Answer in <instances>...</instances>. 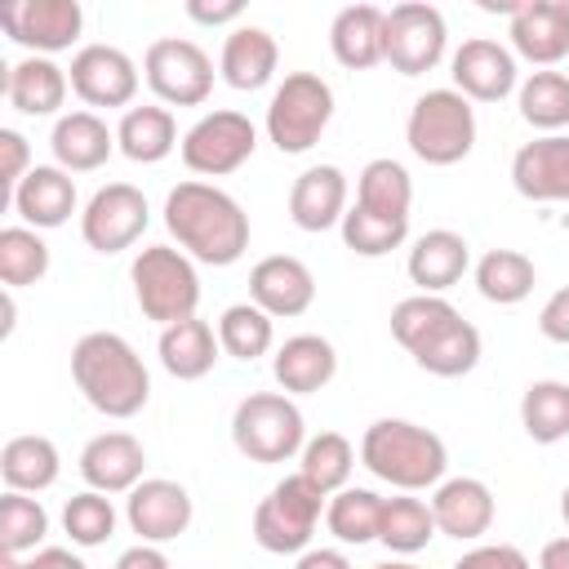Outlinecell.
<instances>
[{
    "label": "cell",
    "instance_id": "1",
    "mask_svg": "<svg viewBox=\"0 0 569 569\" xmlns=\"http://www.w3.org/2000/svg\"><path fill=\"white\" fill-rule=\"evenodd\" d=\"M164 227L178 249L204 267H231L249 249V213L240 200L200 178L178 182L164 196Z\"/></svg>",
    "mask_w": 569,
    "mask_h": 569
},
{
    "label": "cell",
    "instance_id": "2",
    "mask_svg": "<svg viewBox=\"0 0 569 569\" xmlns=\"http://www.w3.org/2000/svg\"><path fill=\"white\" fill-rule=\"evenodd\" d=\"M71 378L102 418H133L151 400L142 356L111 329H93L71 347Z\"/></svg>",
    "mask_w": 569,
    "mask_h": 569
},
{
    "label": "cell",
    "instance_id": "3",
    "mask_svg": "<svg viewBox=\"0 0 569 569\" xmlns=\"http://www.w3.org/2000/svg\"><path fill=\"white\" fill-rule=\"evenodd\" d=\"M360 462L400 493H418L445 480L449 449L431 427H418L409 418H378L360 436Z\"/></svg>",
    "mask_w": 569,
    "mask_h": 569
},
{
    "label": "cell",
    "instance_id": "4",
    "mask_svg": "<svg viewBox=\"0 0 569 569\" xmlns=\"http://www.w3.org/2000/svg\"><path fill=\"white\" fill-rule=\"evenodd\" d=\"M129 280H133V298H138L142 316L156 320L160 329H169L178 320H191L196 307H200L196 262L173 244H147L133 258Z\"/></svg>",
    "mask_w": 569,
    "mask_h": 569
},
{
    "label": "cell",
    "instance_id": "5",
    "mask_svg": "<svg viewBox=\"0 0 569 569\" xmlns=\"http://www.w3.org/2000/svg\"><path fill=\"white\" fill-rule=\"evenodd\" d=\"M405 142L422 164H458L476 147V111L458 89H427L405 120Z\"/></svg>",
    "mask_w": 569,
    "mask_h": 569
},
{
    "label": "cell",
    "instance_id": "6",
    "mask_svg": "<svg viewBox=\"0 0 569 569\" xmlns=\"http://www.w3.org/2000/svg\"><path fill=\"white\" fill-rule=\"evenodd\" d=\"M231 440L249 462H289L307 445V422L284 391H249L231 413Z\"/></svg>",
    "mask_w": 569,
    "mask_h": 569
},
{
    "label": "cell",
    "instance_id": "7",
    "mask_svg": "<svg viewBox=\"0 0 569 569\" xmlns=\"http://www.w3.org/2000/svg\"><path fill=\"white\" fill-rule=\"evenodd\" d=\"M333 120V89L316 71H289L267 102V138L280 156H302Z\"/></svg>",
    "mask_w": 569,
    "mask_h": 569
},
{
    "label": "cell",
    "instance_id": "8",
    "mask_svg": "<svg viewBox=\"0 0 569 569\" xmlns=\"http://www.w3.org/2000/svg\"><path fill=\"white\" fill-rule=\"evenodd\" d=\"M325 507L329 493H320L302 471H293L253 507V542L271 556H302Z\"/></svg>",
    "mask_w": 569,
    "mask_h": 569
},
{
    "label": "cell",
    "instance_id": "9",
    "mask_svg": "<svg viewBox=\"0 0 569 569\" xmlns=\"http://www.w3.org/2000/svg\"><path fill=\"white\" fill-rule=\"evenodd\" d=\"M142 76H147V89L169 107H200L213 89L209 53L196 40H182V36L151 40L147 58H142Z\"/></svg>",
    "mask_w": 569,
    "mask_h": 569
},
{
    "label": "cell",
    "instance_id": "10",
    "mask_svg": "<svg viewBox=\"0 0 569 569\" xmlns=\"http://www.w3.org/2000/svg\"><path fill=\"white\" fill-rule=\"evenodd\" d=\"M258 147V129L244 111H209L182 133V164L200 178L236 173Z\"/></svg>",
    "mask_w": 569,
    "mask_h": 569
},
{
    "label": "cell",
    "instance_id": "11",
    "mask_svg": "<svg viewBox=\"0 0 569 569\" xmlns=\"http://www.w3.org/2000/svg\"><path fill=\"white\" fill-rule=\"evenodd\" d=\"M445 13L436 4L422 0H405L396 9H387V31H382V62H391V71L400 76H422L445 58Z\"/></svg>",
    "mask_w": 569,
    "mask_h": 569
},
{
    "label": "cell",
    "instance_id": "12",
    "mask_svg": "<svg viewBox=\"0 0 569 569\" xmlns=\"http://www.w3.org/2000/svg\"><path fill=\"white\" fill-rule=\"evenodd\" d=\"M147 222H151L147 196L129 182H107L89 196V204L80 213V236L93 253H120V249L138 244Z\"/></svg>",
    "mask_w": 569,
    "mask_h": 569
},
{
    "label": "cell",
    "instance_id": "13",
    "mask_svg": "<svg viewBox=\"0 0 569 569\" xmlns=\"http://www.w3.org/2000/svg\"><path fill=\"white\" fill-rule=\"evenodd\" d=\"M0 27L9 31L13 44L49 58L58 49H71L80 27H84V9L80 0H18L0 9Z\"/></svg>",
    "mask_w": 569,
    "mask_h": 569
},
{
    "label": "cell",
    "instance_id": "14",
    "mask_svg": "<svg viewBox=\"0 0 569 569\" xmlns=\"http://www.w3.org/2000/svg\"><path fill=\"white\" fill-rule=\"evenodd\" d=\"M67 80H71L76 98L89 107H129L138 93V67L116 44H84L71 58Z\"/></svg>",
    "mask_w": 569,
    "mask_h": 569
},
{
    "label": "cell",
    "instance_id": "15",
    "mask_svg": "<svg viewBox=\"0 0 569 569\" xmlns=\"http://www.w3.org/2000/svg\"><path fill=\"white\" fill-rule=\"evenodd\" d=\"M449 76H453V89L467 98V102H502L511 89H516V53L489 36H471L458 44L453 62H449Z\"/></svg>",
    "mask_w": 569,
    "mask_h": 569
},
{
    "label": "cell",
    "instance_id": "16",
    "mask_svg": "<svg viewBox=\"0 0 569 569\" xmlns=\"http://www.w3.org/2000/svg\"><path fill=\"white\" fill-rule=\"evenodd\" d=\"M191 493L178 485V480H164V476H151L142 480L129 498H124V520L129 529L138 533V542H173L178 533H187L191 525Z\"/></svg>",
    "mask_w": 569,
    "mask_h": 569
},
{
    "label": "cell",
    "instance_id": "17",
    "mask_svg": "<svg viewBox=\"0 0 569 569\" xmlns=\"http://www.w3.org/2000/svg\"><path fill=\"white\" fill-rule=\"evenodd\" d=\"M249 302L262 307L271 320L276 316H302L316 302V276L302 258L293 253H271L262 262H253L249 271Z\"/></svg>",
    "mask_w": 569,
    "mask_h": 569
},
{
    "label": "cell",
    "instance_id": "18",
    "mask_svg": "<svg viewBox=\"0 0 569 569\" xmlns=\"http://www.w3.org/2000/svg\"><path fill=\"white\" fill-rule=\"evenodd\" d=\"M511 187L533 204L569 200V133H542L511 156Z\"/></svg>",
    "mask_w": 569,
    "mask_h": 569
},
{
    "label": "cell",
    "instance_id": "19",
    "mask_svg": "<svg viewBox=\"0 0 569 569\" xmlns=\"http://www.w3.org/2000/svg\"><path fill=\"white\" fill-rule=\"evenodd\" d=\"M147 449L129 431H102L80 449V476L98 493H133L142 485Z\"/></svg>",
    "mask_w": 569,
    "mask_h": 569
},
{
    "label": "cell",
    "instance_id": "20",
    "mask_svg": "<svg viewBox=\"0 0 569 569\" xmlns=\"http://www.w3.org/2000/svg\"><path fill=\"white\" fill-rule=\"evenodd\" d=\"M431 516H436V529L445 538L476 542L493 525V489L485 480H476V476L440 480L436 493H431Z\"/></svg>",
    "mask_w": 569,
    "mask_h": 569
},
{
    "label": "cell",
    "instance_id": "21",
    "mask_svg": "<svg viewBox=\"0 0 569 569\" xmlns=\"http://www.w3.org/2000/svg\"><path fill=\"white\" fill-rule=\"evenodd\" d=\"M511 49L538 67H556L569 58V13L565 0H520L511 13Z\"/></svg>",
    "mask_w": 569,
    "mask_h": 569
},
{
    "label": "cell",
    "instance_id": "22",
    "mask_svg": "<svg viewBox=\"0 0 569 569\" xmlns=\"http://www.w3.org/2000/svg\"><path fill=\"white\" fill-rule=\"evenodd\" d=\"M347 213V173L338 164H311L289 187V218L302 231L342 227Z\"/></svg>",
    "mask_w": 569,
    "mask_h": 569
},
{
    "label": "cell",
    "instance_id": "23",
    "mask_svg": "<svg viewBox=\"0 0 569 569\" xmlns=\"http://www.w3.org/2000/svg\"><path fill=\"white\" fill-rule=\"evenodd\" d=\"M49 151H53V164L58 169H67V173H93V169H102L111 160L116 133L93 111H67V116L53 120Z\"/></svg>",
    "mask_w": 569,
    "mask_h": 569
},
{
    "label": "cell",
    "instance_id": "24",
    "mask_svg": "<svg viewBox=\"0 0 569 569\" xmlns=\"http://www.w3.org/2000/svg\"><path fill=\"white\" fill-rule=\"evenodd\" d=\"M271 373L280 382L284 396H311L320 387L333 382L338 373V351L329 338L320 333H293L276 347V360H271Z\"/></svg>",
    "mask_w": 569,
    "mask_h": 569
},
{
    "label": "cell",
    "instance_id": "25",
    "mask_svg": "<svg viewBox=\"0 0 569 569\" xmlns=\"http://www.w3.org/2000/svg\"><path fill=\"white\" fill-rule=\"evenodd\" d=\"M409 280L418 284V293H445L453 289L467 267H471V244L449 231V227H436V231H422L409 249Z\"/></svg>",
    "mask_w": 569,
    "mask_h": 569
},
{
    "label": "cell",
    "instance_id": "26",
    "mask_svg": "<svg viewBox=\"0 0 569 569\" xmlns=\"http://www.w3.org/2000/svg\"><path fill=\"white\" fill-rule=\"evenodd\" d=\"M13 213L36 227V231H49V227H62L71 213H76V178L58 164H36L22 187L13 191Z\"/></svg>",
    "mask_w": 569,
    "mask_h": 569
},
{
    "label": "cell",
    "instance_id": "27",
    "mask_svg": "<svg viewBox=\"0 0 569 569\" xmlns=\"http://www.w3.org/2000/svg\"><path fill=\"white\" fill-rule=\"evenodd\" d=\"M67 89H71L67 71L40 53H27L4 71V98L18 116H53L67 102Z\"/></svg>",
    "mask_w": 569,
    "mask_h": 569
},
{
    "label": "cell",
    "instance_id": "28",
    "mask_svg": "<svg viewBox=\"0 0 569 569\" xmlns=\"http://www.w3.org/2000/svg\"><path fill=\"white\" fill-rule=\"evenodd\" d=\"M382 31H387V9L347 4L329 27V49L347 71H369L382 62Z\"/></svg>",
    "mask_w": 569,
    "mask_h": 569
},
{
    "label": "cell",
    "instance_id": "29",
    "mask_svg": "<svg viewBox=\"0 0 569 569\" xmlns=\"http://www.w3.org/2000/svg\"><path fill=\"white\" fill-rule=\"evenodd\" d=\"M276 62H280V49H276V36L267 27H236L222 40L218 71H222V80L231 89L253 93V89H262L276 76Z\"/></svg>",
    "mask_w": 569,
    "mask_h": 569
},
{
    "label": "cell",
    "instance_id": "30",
    "mask_svg": "<svg viewBox=\"0 0 569 569\" xmlns=\"http://www.w3.org/2000/svg\"><path fill=\"white\" fill-rule=\"evenodd\" d=\"M156 351H160V365H164L169 378L196 382V378H204L213 369L222 342H218V329L209 320L191 316V320H178V325L160 329V347Z\"/></svg>",
    "mask_w": 569,
    "mask_h": 569
},
{
    "label": "cell",
    "instance_id": "31",
    "mask_svg": "<svg viewBox=\"0 0 569 569\" xmlns=\"http://www.w3.org/2000/svg\"><path fill=\"white\" fill-rule=\"evenodd\" d=\"M409 356H413L418 369H427V373H436V378H462V373H471V369L480 365V329L453 311V316H449L418 351H409Z\"/></svg>",
    "mask_w": 569,
    "mask_h": 569
},
{
    "label": "cell",
    "instance_id": "32",
    "mask_svg": "<svg viewBox=\"0 0 569 569\" xmlns=\"http://www.w3.org/2000/svg\"><path fill=\"white\" fill-rule=\"evenodd\" d=\"M62 471L58 445L49 436H13L0 449V476L13 493H44Z\"/></svg>",
    "mask_w": 569,
    "mask_h": 569
},
{
    "label": "cell",
    "instance_id": "33",
    "mask_svg": "<svg viewBox=\"0 0 569 569\" xmlns=\"http://www.w3.org/2000/svg\"><path fill=\"white\" fill-rule=\"evenodd\" d=\"M116 147L133 164H160L182 142H178V124H173L169 107H129L116 124Z\"/></svg>",
    "mask_w": 569,
    "mask_h": 569
},
{
    "label": "cell",
    "instance_id": "34",
    "mask_svg": "<svg viewBox=\"0 0 569 569\" xmlns=\"http://www.w3.org/2000/svg\"><path fill=\"white\" fill-rule=\"evenodd\" d=\"M356 204L378 213V218H391V222H409V204H413V178L400 160L391 156H378L360 169L356 178Z\"/></svg>",
    "mask_w": 569,
    "mask_h": 569
},
{
    "label": "cell",
    "instance_id": "35",
    "mask_svg": "<svg viewBox=\"0 0 569 569\" xmlns=\"http://www.w3.org/2000/svg\"><path fill=\"white\" fill-rule=\"evenodd\" d=\"M533 284H538V271L520 249H489L476 262V289H480L485 302L516 307L533 293Z\"/></svg>",
    "mask_w": 569,
    "mask_h": 569
},
{
    "label": "cell",
    "instance_id": "36",
    "mask_svg": "<svg viewBox=\"0 0 569 569\" xmlns=\"http://www.w3.org/2000/svg\"><path fill=\"white\" fill-rule=\"evenodd\" d=\"M382 502L373 489H338L329 493V507H325V525L338 542L347 547H365V542H378V529H382Z\"/></svg>",
    "mask_w": 569,
    "mask_h": 569
},
{
    "label": "cell",
    "instance_id": "37",
    "mask_svg": "<svg viewBox=\"0 0 569 569\" xmlns=\"http://www.w3.org/2000/svg\"><path fill=\"white\" fill-rule=\"evenodd\" d=\"M520 427L533 445H556L569 436V382L542 378L520 396Z\"/></svg>",
    "mask_w": 569,
    "mask_h": 569
},
{
    "label": "cell",
    "instance_id": "38",
    "mask_svg": "<svg viewBox=\"0 0 569 569\" xmlns=\"http://www.w3.org/2000/svg\"><path fill=\"white\" fill-rule=\"evenodd\" d=\"M436 516H431V502L413 498V493H400V498H387L382 502V529H378V542L396 556H413L422 551L431 538H436Z\"/></svg>",
    "mask_w": 569,
    "mask_h": 569
},
{
    "label": "cell",
    "instance_id": "39",
    "mask_svg": "<svg viewBox=\"0 0 569 569\" xmlns=\"http://www.w3.org/2000/svg\"><path fill=\"white\" fill-rule=\"evenodd\" d=\"M298 458H302L298 471H302L320 493L347 489L351 467H356V449H351V440H347L342 431H320V436H311Z\"/></svg>",
    "mask_w": 569,
    "mask_h": 569
},
{
    "label": "cell",
    "instance_id": "40",
    "mask_svg": "<svg viewBox=\"0 0 569 569\" xmlns=\"http://www.w3.org/2000/svg\"><path fill=\"white\" fill-rule=\"evenodd\" d=\"M218 342H222V351L236 356V360H258V356L271 351L276 325H271V316H267L262 307H253V302H231V307L218 316Z\"/></svg>",
    "mask_w": 569,
    "mask_h": 569
},
{
    "label": "cell",
    "instance_id": "41",
    "mask_svg": "<svg viewBox=\"0 0 569 569\" xmlns=\"http://www.w3.org/2000/svg\"><path fill=\"white\" fill-rule=\"evenodd\" d=\"M520 116L542 133H560L569 124V76L565 71H533L520 84Z\"/></svg>",
    "mask_w": 569,
    "mask_h": 569
},
{
    "label": "cell",
    "instance_id": "42",
    "mask_svg": "<svg viewBox=\"0 0 569 569\" xmlns=\"http://www.w3.org/2000/svg\"><path fill=\"white\" fill-rule=\"evenodd\" d=\"M49 271V244L36 227H4L0 231V280L4 289H27L44 280Z\"/></svg>",
    "mask_w": 569,
    "mask_h": 569
},
{
    "label": "cell",
    "instance_id": "43",
    "mask_svg": "<svg viewBox=\"0 0 569 569\" xmlns=\"http://www.w3.org/2000/svg\"><path fill=\"white\" fill-rule=\"evenodd\" d=\"M44 533H49V511L40 507V498L4 489V498H0V551L27 556L44 542Z\"/></svg>",
    "mask_w": 569,
    "mask_h": 569
},
{
    "label": "cell",
    "instance_id": "44",
    "mask_svg": "<svg viewBox=\"0 0 569 569\" xmlns=\"http://www.w3.org/2000/svg\"><path fill=\"white\" fill-rule=\"evenodd\" d=\"M458 307L445 302L440 293H413V298H400L391 307V338L405 347V351H418Z\"/></svg>",
    "mask_w": 569,
    "mask_h": 569
},
{
    "label": "cell",
    "instance_id": "45",
    "mask_svg": "<svg viewBox=\"0 0 569 569\" xmlns=\"http://www.w3.org/2000/svg\"><path fill=\"white\" fill-rule=\"evenodd\" d=\"M409 236V222H391V218H378L360 204H351L342 213V244L356 253V258H382L391 249H400Z\"/></svg>",
    "mask_w": 569,
    "mask_h": 569
},
{
    "label": "cell",
    "instance_id": "46",
    "mask_svg": "<svg viewBox=\"0 0 569 569\" xmlns=\"http://www.w3.org/2000/svg\"><path fill=\"white\" fill-rule=\"evenodd\" d=\"M62 529H67V538L76 547H102L116 533V507H111V498L98 493V489H84V493L67 498Z\"/></svg>",
    "mask_w": 569,
    "mask_h": 569
},
{
    "label": "cell",
    "instance_id": "47",
    "mask_svg": "<svg viewBox=\"0 0 569 569\" xmlns=\"http://www.w3.org/2000/svg\"><path fill=\"white\" fill-rule=\"evenodd\" d=\"M31 147L18 129H0V187H4V200H13V191L22 187V178L31 173Z\"/></svg>",
    "mask_w": 569,
    "mask_h": 569
},
{
    "label": "cell",
    "instance_id": "48",
    "mask_svg": "<svg viewBox=\"0 0 569 569\" xmlns=\"http://www.w3.org/2000/svg\"><path fill=\"white\" fill-rule=\"evenodd\" d=\"M453 569H533L529 556L511 542H480L471 547L462 560H453Z\"/></svg>",
    "mask_w": 569,
    "mask_h": 569
},
{
    "label": "cell",
    "instance_id": "49",
    "mask_svg": "<svg viewBox=\"0 0 569 569\" xmlns=\"http://www.w3.org/2000/svg\"><path fill=\"white\" fill-rule=\"evenodd\" d=\"M538 329H542V338H551V342H569V284L556 289V293L542 302Z\"/></svg>",
    "mask_w": 569,
    "mask_h": 569
},
{
    "label": "cell",
    "instance_id": "50",
    "mask_svg": "<svg viewBox=\"0 0 569 569\" xmlns=\"http://www.w3.org/2000/svg\"><path fill=\"white\" fill-rule=\"evenodd\" d=\"M244 13V4L240 0H187V18L191 22H200V27H222V22H236Z\"/></svg>",
    "mask_w": 569,
    "mask_h": 569
},
{
    "label": "cell",
    "instance_id": "51",
    "mask_svg": "<svg viewBox=\"0 0 569 569\" xmlns=\"http://www.w3.org/2000/svg\"><path fill=\"white\" fill-rule=\"evenodd\" d=\"M116 569H173V565H169V556H164L156 542H138V547L120 551Z\"/></svg>",
    "mask_w": 569,
    "mask_h": 569
},
{
    "label": "cell",
    "instance_id": "52",
    "mask_svg": "<svg viewBox=\"0 0 569 569\" xmlns=\"http://www.w3.org/2000/svg\"><path fill=\"white\" fill-rule=\"evenodd\" d=\"M293 569H351V560L342 551H333V547H307Z\"/></svg>",
    "mask_w": 569,
    "mask_h": 569
},
{
    "label": "cell",
    "instance_id": "53",
    "mask_svg": "<svg viewBox=\"0 0 569 569\" xmlns=\"http://www.w3.org/2000/svg\"><path fill=\"white\" fill-rule=\"evenodd\" d=\"M31 560H36V569H89V565H84L80 556H71L67 547H40Z\"/></svg>",
    "mask_w": 569,
    "mask_h": 569
},
{
    "label": "cell",
    "instance_id": "54",
    "mask_svg": "<svg viewBox=\"0 0 569 569\" xmlns=\"http://www.w3.org/2000/svg\"><path fill=\"white\" fill-rule=\"evenodd\" d=\"M538 569H569V538H551L538 556Z\"/></svg>",
    "mask_w": 569,
    "mask_h": 569
},
{
    "label": "cell",
    "instance_id": "55",
    "mask_svg": "<svg viewBox=\"0 0 569 569\" xmlns=\"http://www.w3.org/2000/svg\"><path fill=\"white\" fill-rule=\"evenodd\" d=\"M4 569H36V560H18V556H4Z\"/></svg>",
    "mask_w": 569,
    "mask_h": 569
},
{
    "label": "cell",
    "instance_id": "56",
    "mask_svg": "<svg viewBox=\"0 0 569 569\" xmlns=\"http://www.w3.org/2000/svg\"><path fill=\"white\" fill-rule=\"evenodd\" d=\"M373 569H418V565H409V560H387V565H373Z\"/></svg>",
    "mask_w": 569,
    "mask_h": 569
},
{
    "label": "cell",
    "instance_id": "57",
    "mask_svg": "<svg viewBox=\"0 0 569 569\" xmlns=\"http://www.w3.org/2000/svg\"><path fill=\"white\" fill-rule=\"evenodd\" d=\"M560 516H565V525H569V485H565V493H560Z\"/></svg>",
    "mask_w": 569,
    "mask_h": 569
},
{
    "label": "cell",
    "instance_id": "58",
    "mask_svg": "<svg viewBox=\"0 0 569 569\" xmlns=\"http://www.w3.org/2000/svg\"><path fill=\"white\" fill-rule=\"evenodd\" d=\"M565 13H569V0H565Z\"/></svg>",
    "mask_w": 569,
    "mask_h": 569
}]
</instances>
